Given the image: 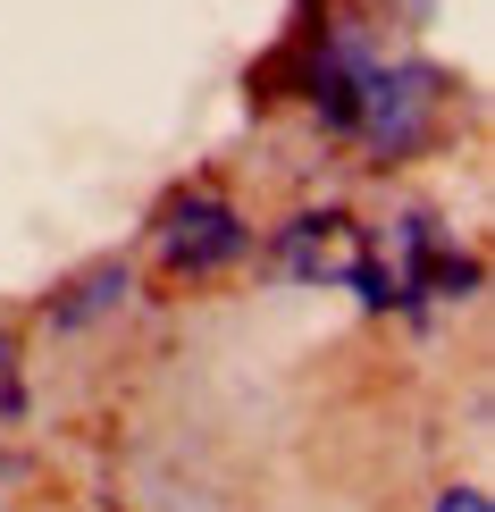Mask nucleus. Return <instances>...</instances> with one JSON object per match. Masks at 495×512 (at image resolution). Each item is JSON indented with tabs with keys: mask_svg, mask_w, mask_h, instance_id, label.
Segmentation results:
<instances>
[{
	"mask_svg": "<svg viewBox=\"0 0 495 512\" xmlns=\"http://www.w3.org/2000/svg\"><path fill=\"white\" fill-rule=\"evenodd\" d=\"M0 420H26V378H17V336L0 328Z\"/></svg>",
	"mask_w": 495,
	"mask_h": 512,
	"instance_id": "6",
	"label": "nucleus"
},
{
	"mask_svg": "<svg viewBox=\"0 0 495 512\" xmlns=\"http://www.w3.org/2000/svg\"><path fill=\"white\" fill-rule=\"evenodd\" d=\"M336 286H353L370 311H403V319H428L445 303H470L479 294V261L445 236L437 219H395L386 236L361 227L353 261H344Z\"/></svg>",
	"mask_w": 495,
	"mask_h": 512,
	"instance_id": "2",
	"label": "nucleus"
},
{
	"mask_svg": "<svg viewBox=\"0 0 495 512\" xmlns=\"http://www.w3.org/2000/svg\"><path fill=\"white\" fill-rule=\"evenodd\" d=\"M126 286H135V277H126V261H93L84 277H68V286L51 294V328H59V336L101 328L110 311H126Z\"/></svg>",
	"mask_w": 495,
	"mask_h": 512,
	"instance_id": "5",
	"label": "nucleus"
},
{
	"mask_svg": "<svg viewBox=\"0 0 495 512\" xmlns=\"http://www.w3.org/2000/svg\"><path fill=\"white\" fill-rule=\"evenodd\" d=\"M269 84H286L311 110V126L328 143H353L378 168L428 152L445 135V110H454V76L428 68V59H386L353 17H319V26H294L286 51H277Z\"/></svg>",
	"mask_w": 495,
	"mask_h": 512,
	"instance_id": "1",
	"label": "nucleus"
},
{
	"mask_svg": "<svg viewBox=\"0 0 495 512\" xmlns=\"http://www.w3.org/2000/svg\"><path fill=\"white\" fill-rule=\"evenodd\" d=\"M353 244H361V227L344 219V210H303V219L277 227V269L303 277V286H311V277H344Z\"/></svg>",
	"mask_w": 495,
	"mask_h": 512,
	"instance_id": "4",
	"label": "nucleus"
},
{
	"mask_svg": "<svg viewBox=\"0 0 495 512\" xmlns=\"http://www.w3.org/2000/svg\"><path fill=\"white\" fill-rule=\"evenodd\" d=\"M152 244H160V269L168 277H227V269L252 261V219L227 194L193 185V194H177V202L160 210Z\"/></svg>",
	"mask_w": 495,
	"mask_h": 512,
	"instance_id": "3",
	"label": "nucleus"
},
{
	"mask_svg": "<svg viewBox=\"0 0 495 512\" xmlns=\"http://www.w3.org/2000/svg\"><path fill=\"white\" fill-rule=\"evenodd\" d=\"M437 512H487V496H479V487H445Z\"/></svg>",
	"mask_w": 495,
	"mask_h": 512,
	"instance_id": "7",
	"label": "nucleus"
}]
</instances>
